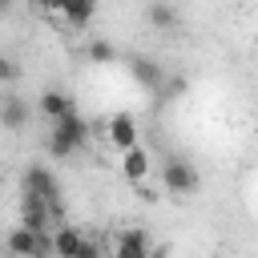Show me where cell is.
<instances>
[{
    "label": "cell",
    "mask_w": 258,
    "mask_h": 258,
    "mask_svg": "<svg viewBox=\"0 0 258 258\" xmlns=\"http://www.w3.org/2000/svg\"><path fill=\"white\" fill-rule=\"evenodd\" d=\"M89 133H93V125L73 109V113H64L56 125H52V133H48V153L56 157V161H64V157H73L85 141H89Z\"/></svg>",
    "instance_id": "1"
},
{
    "label": "cell",
    "mask_w": 258,
    "mask_h": 258,
    "mask_svg": "<svg viewBox=\"0 0 258 258\" xmlns=\"http://www.w3.org/2000/svg\"><path fill=\"white\" fill-rule=\"evenodd\" d=\"M20 194H36L44 206H48V214H52V222H60L64 218V202H60V181H56V173L48 169V165H28L24 169V189Z\"/></svg>",
    "instance_id": "2"
},
{
    "label": "cell",
    "mask_w": 258,
    "mask_h": 258,
    "mask_svg": "<svg viewBox=\"0 0 258 258\" xmlns=\"http://www.w3.org/2000/svg\"><path fill=\"white\" fill-rule=\"evenodd\" d=\"M161 181H165L169 194H194V189L202 185L194 161H181V157H169V161L161 165Z\"/></svg>",
    "instance_id": "3"
},
{
    "label": "cell",
    "mask_w": 258,
    "mask_h": 258,
    "mask_svg": "<svg viewBox=\"0 0 258 258\" xmlns=\"http://www.w3.org/2000/svg\"><path fill=\"white\" fill-rule=\"evenodd\" d=\"M20 226L32 234H48L52 230V214L36 194H20Z\"/></svg>",
    "instance_id": "4"
},
{
    "label": "cell",
    "mask_w": 258,
    "mask_h": 258,
    "mask_svg": "<svg viewBox=\"0 0 258 258\" xmlns=\"http://www.w3.org/2000/svg\"><path fill=\"white\" fill-rule=\"evenodd\" d=\"M129 73L141 89H161L165 85V69L153 60V56H129Z\"/></svg>",
    "instance_id": "5"
},
{
    "label": "cell",
    "mask_w": 258,
    "mask_h": 258,
    "mask_svg": "<svg viewBox=\"0 0 258 258\" xmlns=\"http://www.w3.org/2000/svg\"><path fill=\"white\" fill-rule=\"evenodd\" d=\"M109 141H113L121 153L137 145V121H133V113H117V117L109 121Z\"/></svg>",
    "instance_id": "6"
},
{
    "label": "cell",
    "mask_w": 258,
    "mask_h": 258,
    "mask_svg": "<svg viewBox=\"0 0 258 258\" xmlns=\"http://www.w3.org/2000/svg\"><path fill=\"white\" fill-rule=\"evenodd\" d=\"M28 125V101L24 97H0V129H24Z\"/></svg>",
    "instance_id": "7"
},
{
    "label": "cell",
    "mask_w": 258,
    "mask_h": 258,
    "mask_svg": "<svg viewBox=\"0 0 258 258\" xmlns=\"http://www.w3.org/2000/svg\"><path fill=\"white\" fill-rule=\"evenodd\" d=\"M153 250H149V238H145V230H125L121 238H117V250H113V258H149Z\"/></svg>",
    "instance_id": "8"
},
{
    "label": "cell",
    "mask_w": 258,
    "mask_h": 258,
    "mask_svg": "<svg viewBox=\"0 0 258 258\" xmlns=\"http://www.w3.org/2000/svg\"><path fill=\"white\" fill-rule=\"evenodd\" d=\"M73 109H77V105H73L69 93H60V89H44V93H40V113H44L52 125H56L64 113H73Z\"/></svg>",
    "instance_id": "9"
},
{
    "label": "cell",
    "mask_w": 258,
    "mask_h": 258,
    "mask_svg": "<svg viewBox=\"0 0 258 258\" xmlns=\"http://www.w3.org/2000/svg\"><path fill=\"white\" fill-rule=\"evenodd\" d=\"M121 173H125L133 185H141V181H145V173H149V153H145L141 145L125 149V153H121Z\"/></svg>",
    "instance_id": "10"
},
{
    "label": "cell",
    "mask_w": 258,
    "mask_h": 258,
    "mask_svg": "<svg viewBox=\"0 0 258 258\" xmlns=\"http://www.w3.org/2000/svg\"><path fill=\"white\" fill-rule=\"evenodd\" d=\"M81 246H85V238H81L73 226H60V230L52 234V258H77Z\"/></svg>",
    "instance_id": "11"
},
{
    "label": "cell",
    "mask_w": 258,
    "mask_h": 258,
    "mask_svg": "<svg viewBox=\"0 0 258 258\" xmlns=\"http://www.w3.org/2000/svg\"><path fill=\"white\" fill-rule=\"evenodd\" d=\"M32 242H36V234L24 230V226H16V230L4 238V250H8L12 258H32Z\"/></svg>",
    "instance_id": "12"
},
{
    "label": "cell",
    "mask_w": 258,
    "mask_h": 258,
    "mask_svg": "<svg viewBox=\"0 0 258 258\" xmlns=\"http://www.w3.org/2000/svg\"><path fill=\"white\" fill-rule=\"evenodd\" d=\"M145 20H149L153 28H177V24H181V12H177L173 4H149V8H145Z\"/></svg>",
    "instance_id": "13"
},
{
    "label": "cell",
    "mask_w": 258,
    "mask_h": 258,
    "mask_svg": "<svg viewBox=\"0 0 258 258\" xmlns=\"http://www.w3.org/2000/svg\"><path fill=\"white\" fill-rule=\"evenodd\" d=\"M52 8H60V16H64L69 24H89V20L97 16V4H69V0H56Z\"/></svg>",
    "instance_id": "14"
},
{
    "label": "cell",
    "mask_w": 258,
    "mask_h": 258,
    "mask_svg": "<svg viewBox=\"0 0 258 258\" xmlns=\"http://www.w3.org/2000/svg\"><path fill=\"white\" fill-rule=\"evenodd\" d=\"M89 60H93V64H113V60H117V48H113L109 40H93V44H89Z\"/></svg>",
    "instance_id": "15"
},
{
    "label": "cell",
    "mask_w": 258,
    "mask_h": 258,
    "mask_svg": "<svg viewBox=\"0 0 258 258\" xmlns=\"http://www.w3.org/2000/svg\"><path fill=\"white\" fill-rule=\"evenodd\" d=\"M32 258H52V234H36V242H32Z\"/></svg>",
    "instance_id": "16"
},
{
    "label": "cell",
    "mask_w": 258,
    "mask_h": 258,
    "mask_svg": "<svg viewBox=\"0 0 258 258\" xmlns=\"http://www.w3.org/2000/svg\"><path fill=\"white\" fill-rule=\"evenodd\" d=\"M16 73H20V69H16L8 56H0V81H16Z\"/></svg>",
    "instance_id": "17"
},
{
    "label": "cell",
    "mask_w": 258,
    "mask_h": 258,
    "mask_svg": "<svg viewBox=\"0 0 258 258\" xmlns=\"http://www.w3.org/2000/svg\"><path fill=\"white\" fill-rule=\"evenodd\" d=\"M77 258H101V250H97V246H93V242H85V246H81V254H77Z\"/></svg>",
    "instance_id": "18"
},
{
    "label": "cell",
    "mask_w": 258,
    "mask_h": 258,
    "mask_svg": "<svg viewBox=\"0 0 258 258\" xmlns=\"http://www.w3.org/2000/svg\"><path fill=\"white\" fill-rule=\"evenodd\" d=\"M0 16H8V4H4V0H0Z\"/></svg>",
    "instance_id": "19"
}]
</instances>
